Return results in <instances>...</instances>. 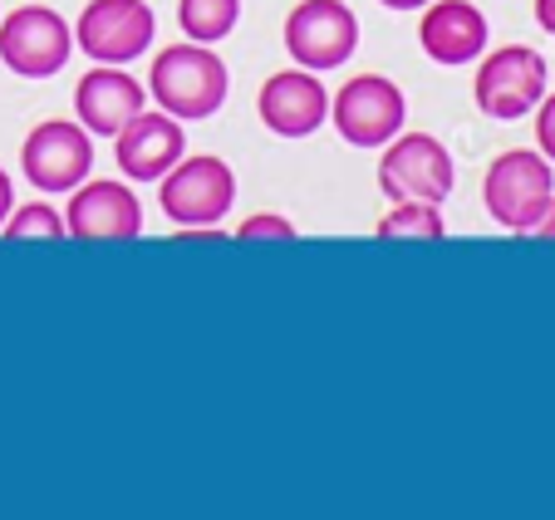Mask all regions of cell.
Masks as SVG:
<instances>
[{
	"mask_svg": "<svg viewBox=\"0 0 555 520\" xmlns=\"http://www.w3.org/2000/svg\"><path fill=\"white\" fill-rule=\"evenodd\" d=\"M227 89H231V79H227L221 54L197 40L168 44L153 60V69H147V94L172 118H211L227 104Z\"/></svg>",
	"mask_w": 555,
	"mask_h": 520,
	"instance_id": "1",
	"label": "cell"
},
{
	"mask_svg": "<svg viewBox=\"0 0 555 520\" xmlns=\"http://www.w3.org/2000/svg\"><path fill=\"white\" fill-rule=\"evenodd\" d=\"M551 197H555V162L545 153H531V147H512V153L492 157L482 178L487 217L496 226L516 231V236H526L535 226V217L551 207Z\"/></svg>",
	"mask_w": 555,
	"mask_h": 520,
	"instance_id": "2",
	"label": "cell"
},
{
	"mask_svg": "<svg viewBox=\"0 0 555 520\" xmlns=\"http://www.w3.org/2000/svg\"><path fill=\"white\" fill-rule=\"evenodd\" d=\"M157 202H163V217L182 231H211L236 202V172H231L221 157L202 153V157H178L172 172L157 178Z\"/></svg>",
	"mask_w": 555,
	"mask_h": 520,
	"instance_id": "3",
	"label": "cell"
},
{
	"mask_svg": "<svg viewBox=\"0 0 555 520\" xmlns=\"http://www.w3.org/2000/svg\"><path fill=\"white\" fill-rule=\"evenodd\" d=\"M545 60L531 44H502V50L482 54L477 79H472V99L487 118L496 123H516V118L535 114V104L545 99Z\"/></svg>",
	"mask_w": 555,
	"mask_h": 520,
	"instance_id": "4",
	"label": "cell"
},
{
	"mask_svg": "<svg viewBox=\"0 0 555 520\" xmlns=\"http://www.w3.org/2000/svg\"><path fill=\"white\" fill-rule=\"evenodd\" d=\"M457 167L433 133H393L378 157V187L393 202H438L452 197Z\"/></svg>",
	"mask_w": 555,
	"mask_h": 520,
	"instance_id": "5",
	"label": "cell"
},
{
	"mask_svg": "<svg viewBox=\"0 0 555 520\" xmlns=\"http://www.w3.org/2000/svg\"><path fill=\"white\" fill-rule=\"evenodd\" d=\"M74 30L50 5H15L0 15V64L21 79H50L69 64Z\"/></svg>",
	"mask_w": 555,
	"mask_h": 520,
	"instance_id": "6",
	"label": "cell"
},
{
	"mask_svg": "<svg viewBox=\"0 0 555 520\" xmlns=\"http://www.w3.org/2000/svg\"><path fill=\"white\" fill-rule=\"evenodd\" d=\"M21 167L25 182L40 197H64L94 172V138H89L85 123L50 118V123L30 128V138L21 147Z\"/></svg>",
	"mask_w": 555,
	"mask_h": 520,
	"instance_id": "7",
	"label": "cell"
},
{
	"mask_svg": "<svg viewBox=\"0 0 555 520\" xmlns=\"http://www.w3.org/2000/svg\"><path fill=\"white\" fill-rule=\"evenodd\" d=\"M403 118H409V99L384 74H359L330 99V123L354 147H384L393 133H403Z\"/></svg>",
	"mask_w": 555,
	"mask_h": 520,
	"instance_id": "8",
	"label": "cell"
},
{
	"mask_svg": "<svg viewBox=\"0 0 555 520\" xmlns=\"http://www.w3.org/2000/svg\"><path fill=\"white\" fill-rule=\"evenodd\" d=\"M359 44V21L345 0H300L285 15V50L300 69L330 74L339 64H349Z\"/></svg>",
	"mask_w": 555,
	"mask_h": 520,
	"instance_id": "9",
	"label": "cell"
},
{
	"mask_svg": "<svg viewBox=\"0 0 555 520\" xmlns=\"http://www.w3.org/2000/svg\"><path fill=\"white\" fill-rule=\"evenodd\" d=\"M157 15L147 0H89L79 25H74V44L94 64H128L153 44Z\"/></svg>",
	"mask_w": 555,
	"mask_h": 520,
	"instance_id": "10",
	"label": "cell"
},
{
	"mask_svg": "<svg viewBox=\"0 0 555 520\" xmlns=\"http://www.w3.org/2000/svg\"><path fill=\"white\" fill-rule=\"evenodd\" d=\"M64 231L79 240H133L143 236V207H138L133 187H124V182L85 178L69 192Z\"/></svg>",
	"mask_w": 555,
	"mask_h": 520,
	"instance_id": "11",
	"label": "cell"
},
{
	"mask_svg": "<svg viewBox=\"0 0 555 520\" xmlns=\"http://www.w3.org/2000/svg\"><path fill=\"white\" fill-rule=\"evenodd\" d=\"M256 114L275 138H310L314 128L330 118V94L314 69H281L261 83L256 94Z\"/></svg>",
	"mask_w": 555,
	"mask_h": 520,
	"instance_id": "12",
	"label": "cell"
},
{
	"mask_svg": "<svg viewBox=\"0 0 555 520\" xmlns=\"http://www.w3.org/2000/svg\"><path fill=\"white\" fill-rule=\"evenodd\" d=\"M114 147H118V167H124L128 182H157L188 153V133H182V118L163 114V108L157 114L143 108L133 123H124L114 133Z\"/></svg>",
	"mask_w": 555,
	"mask_h": 520,
	"instance_id": "13",
	"label": "cell"
},
{
	"mask_svg": "<svg viewBox=\"0 0 555 520\" xmlns=\"http://www.w3.org/2000/svg\"><path fill=\"white\" fill-rule=\"evenodd\" d=\"M147 104V89L124 69V64H99L74 83V114L89 133L114 138L124 123H133Z\"/></svg>",
	"mask_w": 555,
	"mask_h": 520,
	"instance_id": "14",
	"label": "cell"
},
{
	"mask_svg": "<svg viewBox=\"0 0 555 520\" xmlns=\"http://www.w3.org/2000/svg\"><path fill=\"white\" fill-rule=\"evenodd\" d=\"M423 54L442 69H462L487 50V15L472 0H428L418 25Z\"/></svg>",
	"mask_w": 555,
	"mask_h": 520,
	"instance_id": "15",
	"label": "cell"
},
{
	"mask_svg": "<svg viewBox=\"0 0 555 520\" xmlns=\"http://www.w3.org/2000/svg\"><path fill=\"white\" fill-rule=\"evenodd\" d=\"M242 21V0H178V25L188 40L217 44Z\"/></svg>",
	"mask_w": 555,
	"mask_h": 520,
	"instance_id": "16",
	"label": "cell"
},
{
	"mask_svg": "<svg viewBox=\"0 0 555 520\" xmlns=\"http://www.w3.org/2000/svg\"><path fill=\"white\" fill-rule=\"evenodd\" d=\"M378 236L384 240H438V236H448V221H442L438 202H393V211L378 221Z\"/></svg>",
	"mask_w": 555,
	"mask_h": 520,
	"instance_id": "17",
	"label": "cell"
},
{
	"mask_svg": "<svg viewBox=\"0 0 555 520\" xmlns=\"http://www.w3.org/2000/svg\"><path fill=\"white\" fill-rule=\"evenodd\" d=\"M0 231L11 240H64L69 236V231H64V217L50 207V202H25V207H15Z\"/></svg>",
	"mask_w": 555,
	"mask_h": 520,
	"instance_id": "18",
	"label": "cell"
},
{
	"mask_svg": "<svg viewBox=\"0 0 555 520\" xmlns=\"http://www.w3.org/2000/svg\"><path fill=\"white\" fill-rule=\"evenodd\" d=\"M236 236L242 240H295V221H285L281 211H256V217L242 221Z\"/></svg>",
	"mask_w": 555,
	"mask_h": 520,
	"instance_id": "19",
	"label": "cell"
},
{
	"mask_svg": "<svg viewBox=\"0 0 555 520\" xmlns=\"http://www.w3.org/2000/svg\"><path fill=\"white\" fill-rule=\"evenodd\" d=\"M535 143H541V153L555 162V94L545 89V99L535 104Z\"/></svg>",
	"mask_w": 555,
	"mask_h": 520,
	"instance_id": "20",
	"label": "cell"
},
{
	"mask_svg": "<svg viewBox=\"0 0 555 520\" xmlns=\"http://www.w3.org/2000/svg\"><path fill=\"white\" fill-rule=\"evenodd\" d=\"M15 211V182H11V172L0 167V226H5V217Z\"/></svg>",
	"mask_w": 555,
	"mask_h": 520,
	"instance_id": "21",
	"label": "cell"
},
{
	"mask_svg": "<svg viewBox=\"0 0 555 520\" xmlns=\"http://www.w3.org/2000/svg\"><path fill=\"white\" fill-rule=\"evenodd\" d=\"M526 236H541V240H555V197H551V207L535 217V226L526 231Z\"/></svg>",
	"mask_w": 555,
	"mask_h": 520,
	"instance_id": "22",
	"label": "cell"
},
{
	"mask_svg": "<svg viewBox=\"0 0 555 520\" xmlns=\"http://www.w3.org/2000/svg\"><path fill=\"white\" fill-rule=\"evenodd\" d=\"M535 25L545 35H555V0H535Z\"/></svg>",
	"mask_w": 555,
	"mask_h": 520,
	"instance_id": "23",
	"label": "cell"
},
{
	"mask_svg": "<svg viewBox=\"0 0 555 520\" xmlns=\"http://www.w3.org/2000/svg\"><path fill=\"white\" fill-rule=\"evenodd\" d=\"M378 5H388V11H423L428 0H378Z\"/></svg>",
	"mask_w": 555,
	"mask_h": 520,
	"instance_id": "24",
	"label": "cell"
}]
</instances>
